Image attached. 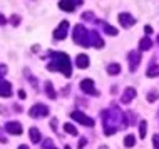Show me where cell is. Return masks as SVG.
I'll return each mask as SVG.
<instances>
[{
	"label": "cell",
	"instance_id": "6da1fadb",
	"mask_svg": "<svg viewBox=\"0 0 159 149\" xmlns=\"http://www.w3.org/2000/svg\"><path fill=\"white\" fill-rule=\"evenodd\" d=\"M102 121H104V134L112 136L116 131H119V127H126V116H122V112L117 107H111L109 111L102 112Z\"/></svg>",
	"mask_w": 159,
	"mask_h": 149
},
{
	"label": "cell",
	"instance_id": "7a4b0ae2",
	"mask_svg": "<svg viewBox=\"0 0 159 149\" xmlns=\"http://www.w3.org/2000/svg\"><path fill=\"white\" fill-rule=\"evenodd\" d=\"M50 57H52V62L47 64V69L49 70H59V72H62L66 77H70L72 75V65H70L69 55L64 54V52H50Z\"/></svg>",
	"mask_w": 159,
	"mask_h": 149
},
{
	"label": "cell",
	"instance_id": "3957f363",
	"mask_svg": "<svg viewBox=\"0 0 159 149\" xmlns=\"http://www.w3.org/2000/svg\"><path fill=\"white\" fill-rule=\"evenodd\" d=\"M74 42L82 47H91V32L84 27V25H75L74 27Z\"/></svg>",
	"mask_w": 159,
	"mask_h": 149
},
{
	"label": "cell",
	"instance_id": "277c9868",
	"mask_svg": "<svg viewBox=\"0 0 159 149\" xmlns=\"http://www.w3.org/2000/svg\"><path fill=\"white\" fill-rule=\"evenodd\" d=\"M29 116L34 117V119L45 117V116H49V107H47L45 104H35L30 107V111H29Z\"/></svg>",
	"mask_w": 159,
	"mask_h": 149
},
{
	"label": "cell",
	"instance_id": "5b68a950",
	"mask_svg": "<svg viewBox=\"0 0 159 149\" xmlns=\"http://www.w3.org/2000/svg\"><path fill=\"white\" fill-rule=\"evenodd\" d=\"M70 117L74 119V121H77L79 124H84L87 127H92L94 126V119H91L89 116H85L84 112H80V111H74V112L70 114Z\"/></svg>",
	"mask_w": 159,
	"mask_h": 149
},
{
	"label": "cell",
	"instance_id": "8992f818",
	"mask_svg": "<svg viewBox=\"0 0 159 149\" xmlns=\"http://www.w3.org/2000/svg\"><path fill=\"white\" fill-rule=\"evenodd\" d=\"M67 30H69V22L67 20H62L61 25L54 30V39L55 40H64L67 37Z\"/></svg>",
	"mask_w": 159,
	"mask_h": 149
},
{
	"label": "cell",
	"instance_id": "52a82bcc",
	"mask_svg": "<svg viewBox=\"0 0 159 149\" xmlns=\"http://www.w3.org/2000/svg\"><path fill=\"white\" fill-rule=\"evenodd\" d=\"M82 0H61L59 2V8L64 12H74L77 5H80Z\"/></svg>",
	"mask_w": 159,
	"mask_h": 149
},
{
	"label": "cell",
	"instance_id": "ba28073f",
	"mask_svg": "<svg viewBox=\"0 0 159 149\" xmlns=\"http://www.w3.org/2000/svg\"><path fill=\"white\" fill-rule=\"evenodd\" d=\"M5 131H7L8 134L19 136V134H22V124H20V122H17V121H8L7 124H5Z\"/></svg>",
	"mask_w": 159,
	"mask_h": 149
},
{
	"label": "cell",
	"instance_id": "9c48e42d",
	"mask_svg": "<svg viewBox=\"0 0 159 149\" xmlns=\"http://www.w3.org/2000/svg\"><path fill=\"white\" fill-rule=\"evenodd\" d=\"M117 19H119V24H121L124 29H129V27H132V25L136 24L134 17H132L131 14H126V12H124V14H119Z\"/></svg>",
	"mask_w": 159,
	"mask_h": 149
},
{
	"label": "cell",
	"instance_id": "30bf717a",
	"mask_svg": "<svg viewBox=\"0 0 159 149\" xmlns=\"http://www.w3.org/2000/svg\"><path fill=\"white\" fill-rule=\"evenodd\" d=\"M80 89H82V92H85V94H94V96H97V91L94 89L92 79H84L82 82H80Z\"/></svg>",
	"mask_w": 159,
	"mask_h": 149
},
{
	"label": "cell",
	"instance_id": "8fae6325",
	"mask_svg": "<svg viewBox=\"0 0 159 149\" xmlns=\"http://www.w3.org/2000/svg\"><path fill=\"white\" fill-rule=\"evenodd\" d=\"M139 62H141V54L137 52V50H132V52L129 54V69L136 70L137 65H139Z\"/></svg>",
	"mask_w": 159,
	"mask_h": 149
},
{
	"label": "cell",
	"instance_id": "7c38bea8",
	"mask_svg": "<svg viewBox=\"0 0 159 149\" xmlns=\"http://www.w3.org/2000/svg\"><path fill=\"white\" fill-rule=\"evenodd\" d=\"M12 96V84L7 80H0V97H10Z\"/></svg>",
	"mask_w": 159,
	"mask_h": 149
},
{
	"label": "cell",
	"instance_id": "4fadbf2b",
	"mask_svg": "<svg viewBox=\"0 0 159 149\" xmlns=\"http://www.w3.org/2000/svg\"><path fill=\"white\" fill-rule=\"evenodd\" d=\"M136 89L134 87H127L126 91H124V94H122V97H121V101L124 102V104H129V102H131L132 99H134L136 97Z\"/></svg>",
	"mask_w": 159,
	"mask_h": 149
},
{
	"label": "cell",
	"instance_id": "5bb4252c",
	"mask_svg": "<svg viewBox=\"0 0 159 149\" xmlns=\"http://www.w3.org/2000/svg\"><path fill=\"white\" fill-rule=\"evenodd\" d=\"M75 65L79 67V69H87L89 67V57L85 54H79L75 57Z\"/></svg>",
	"mask_w": 159,
	"mask_h": 149
},
{
	"label": "cell",
	"instance_id": "9a60e30c",
	"mask_svg": "<svg viewBox=\"0 0 159 149\" xmlns=\"http://www.w3.org/2000/svg\"><path fill=\"white\" fill-rule=\"evenodd\" d=\"M91 45L92 47H97V49H101L104 45V40L101 39V35L97 32H91Z\"/></svg>",
	"mask_w": 159,
	"mask_h": 149
},
{
	"label": "cell",
	"instance_id": "2e32d148",
	"mask_svg": "<svg viewBox=\"0 0 159 149\" xmlns=\"http://www.w3.org/2000/svg\"><path fill=\"white\" fill-rule=\"evenodd\" d=\"M29 136H30V141L35 142V144H39V142H40V139H42L40 131H39L37 127H30V129H29Z\"/></svg>",
	"mask_w": 159,
	"mask_h": 149
},
{
	"label": "cell",
	"instance_id": "e0dca14e",
	"mask_svg": "<svg viewBox=\"0 0 159 149\" xmlns=\"http://www.w3.org/2000/svg\"><path fill=\"white\" fill-rule=\"evenodd\" d=\"M151 45H152L151 39H149V37H144V39H141V42H139V50H141V52L149 50V49H151Z\"/></svg>",
	"mask_w": 159,
	"mask_h": 149
},
{
	"label": "cell",
	"instance_id": "ac0fdd59",
	"mask_svg": "<svg viewBox=\"0 0 159 149\" xmlns=\"http://www.w3.org/2000/svg\"><path fill=\"white\" fill-rule=\"evenodd\" d=\"M119 72H121V65H119V64L112 62V64L107 65V74H109V75H117Z\"/></svg>",
	"mask_w": 159,
	"mask_h": 149
},
{
	"label": "cell",
	"instance_id": "d6986e66",
	"mask_svg": "<svg viewBox=\"0 0 159 149\" xmlns=\"http://www.w3.org/2000/svg\"><path fill=\"white\" fill-rule=\"evenodd\" d=\"M45 92H47V97H49V99H55V91H54V86H52L50 80L45 82Z\"/></svg>",
	"mask_w": 159,
	"mask_h": 149
},
{
	"label": "cell",
	"instance_id": "ffe728a7",
	"mask_svg": "<svg viewBox=\"0 0 159 149\" xmlns=\"http://www.w3.org/2000/svg\"><path fill=\"white\" fill-rule=\"evenodd\" d=\"M156 75H159V65L157 64H152L148 69V77H156Z\"/></svg>",
	"mask_w": 159,
	"mask_h": 149
},
{
	"label": "cell",
	"instance_id": "44dd1931",
	"mask_svg": "<svg viewBox=\"0 0 159 149\" xmlns=\"http://www.w3.org/2000/svg\"><path fill=\"white\" fill-rule=\"evenodd\" d=\"M102 29H104V32L107 34V35H117V29L112 27V25H109V24H104Z\"/></svg>",
	"mask_w": 159,
	"mask_h": 149
},
{
	"label": "cell",
	"instance_id": "7402d4cb",
	"mask_svg": "<svg viewBox=\"0 0 159 149\" xmlns=\"http://www.w3.org/2000/svg\"><path fill=\"white\" fill-rule=\"evenodd\" d=\"M134 144H136V138L132 134H127L126 138H124V146L126 147H132Z\"/></svg>",
	"mask_w": 159,
	"mask_h": 149
},
{
	"label": "cell",
	"instance_id": "603a6c76",
	"mask_svg": "<svg viewBox=\"0 0 159 149\" xmlns=\"http://www.w3.org/2000/svg\"><path fill=\"white\" fill-rule=\"evenodd\" d=\"M146 133H148V122H146V121H141V122H139V136H141V139L146 138Z\"/></svg>",
	"mask_w": 159,
	"mask_h": 149
},
{
	"label": "cell",
	"instance_id": "cb8c5ba5",
	"mask_svg": "<svg viewBox=\"0 0 159 149\" xmlns=\"http://www.w3.org/2000/svg\"><path fill=\"white\" fill-rule=\"evenodd\" d=\"M64 131H66L67 134H70V136H77V129L72 124H69V122H67V124H64Z\"/></svg>",
	"mask_w": 159,
	"mask_h": 149
},
{
	"label": "cell",
	"instance_id": "d4e9b609",
	"mask_svg": "<svg viewBox=\"0 0 159 149\" xmlns=\"http://www.w3.org/2000/svg\"><path fill=\"white\" fill-rule=\"evenodd\" d=\"M20 20H22V19H20V15H15V14H14L10 19H8V22L14 25V27H19V25H20Z\"/></svg>",
	"mask_w": 159,
	"mask_h": 149
},
{
	"label": "cell",
	"instance_id": "484cf974",
	"mask_svg": "<svg viewBox=\"0 0 159 149\" xmlns=\"http://www.w3.org/2000/svg\"><path fill=\"white\" fill-rule=\"evenodd\" d=\"M157 97H159V91H151V92L148 94V101H149V102H154Z\"/></svg>",
	"mask_w": 159,
	"mask_h": 149
},
{
	"label": "cell",
	"instance_id": "4316f807",
	"mask_svg": "<svg viewBox=\"0 0 159 149\" xmlns=\"http://www.w3.org/2000/svg\"><path fill=\"white\" fill-rule=\"evenodd\" d=\"M7 65L5 64H0V80H3V75H7Z\"/></svg>",
	"mask_w": 159,
	"mask_h": 149
},
{
	"label": "cell",
	"instance_id": "83f0119b",
	"mask_svg": "<svg viewBox=\"0 0 159 149\" xmlns=\"http://www.w3.org/2000/svg\"><path fill=\"white\" fill-rule=\"evenodd\" d=\"M152 146H154V149H159V134H154V138H152Z\"/></svg>",
	"mask_w": 159,
	"mask_h": 149
},
{
	"label": "cell",
	"instance_id": "f1b7e54d",
	"mask_svg": "<svg viewBox=\"0 0 159 149\" xmlns=\"http://www.w3.org/2000/svg\"><path fill=\"white\" fill-rule=\"evenodd\" d=\"M82 19L84 20H92L94 19V14H92V12H85V14H82Z\"/></svg>",
	"mask_w": 159,
	"mask_h": 149
},
{
	"label": "cell",
	"instance_id": "f546056e",
	"mask_svg": "<svg viewBox=\"0 0 159 149\" xmlns=\"http://www.w3.org/2000/svg\"><path fill=\"white\" fill-rule=\"evenodd\" d=\"M85 144H87V139H85V138H82V139H80V142H79V149L85 147Z\"/></svg>",
	"mask_w": 159,
	"mask_h": 149
},
{
	"label": "cell",
	"instance_id": "4dcf8cb0",
	"mask_svg": "<svg viewBox=\"0 0 159 149\" xmlns=\"http://www.w3.org/2000/svg\"><path fill=\"white\" fill-rule=\"evenodd\" d=\"M0 142H7V138L3 136V133H2V127H0Z\"/></svg>",
	"mask_w": 159,
	"mask_h": 149
},
{
	"label": "cell",
	"instance_id": "1f68e13d",
	"mask_svg": "<svg viewBox=\"0 0 159 149\" xmlns=\"http://www.w3.org/2000/svg\"><path fill=\"white\" fill-rule=\"evenodd\" d=\"M144 32H146V34H152V27H151V25H146V27H144Z\"/></svg>",
	"mask_w": 159,
	"mask_h": 149
},
{
	"label": "cell",
	"instance_id": "d6a6232c",
	"mask_svg": "<svg viewBox=\"0 0 159 149\" xmlns=\"http://www.w3.org/2000/svg\"><path fill=\"white\" fill-rule=\"evenodd\" d=\"M5 24H7V19H5L2 14H0V25H5Z\"/></svg>",
	"mask_w": 159,
	"mask_h": 149
},
{
	"label": "cell",
	"instance_id": "836d02e7",
	"mask_svg": "<svg viewBox=\"0 0 159 149\" xmlns=\"http://www.w3.org/2000/svg\"><path fill=\"white\" fill-rule=\"evenodd\" d=\"M19 97H20V99H25V97H27V94H25V91H19Z\"/></svg>",
	"mask_w": 159,
	"mask_h": 149
},
{
	"label": "cell",
	"instance_id": "e575fe53",
	"mask_svg": "<svg viewBox=\"0 0 159 149\" xmlns=\"http://www.w3.org/2000/svg\"><path fill=\"white\" fill-rule=\"evenodd\" d=\"M17 149H29V147L25 146V144H22V146H19V147H17Z\"/></svg>",
	"mask_w": 159,
	"mask_h": 149
},
{
	"label": "cell",
	"instance_id": "d590c367",
	"mask_svg": "<svg viewBox=\"0 0 159 149\" xmlns=\"http://www.w3.org/2000/svg\"><path fill=\"white\" fill-rule=\"evenodd\" d=\"M99 149H109V147H107V146H101V147H99Z\"/></svg>",
	"mask_w": 159,
	"mask_h": 149
},
{
	"label": "cell",
	"instance_id": "8d00e7d4",
	"mask_svg": "<svg viewBox=\"0 0 159 149\" xmlns=\"http://www.w3.org/2000/svg\"><path fill=\"white\" fill-rule=\"evenodd\" d=\"M50 149H57V147H55V146H52V147H50Z\"/></svg>",
	"mask_w": 159,
	"mask_h": 149
},
{
	"label": "cell",
	"instance_id": "74e56055",
	"mask_svg": "<svg viewBox=\"0 0 159 149\" xmlns=\"http://www.w3.org/2000/svg\"><path fill=\"white\" fill-rule=\"evenodd\" d=\"M157 42H159V35H157Z\"/></svg>",
	"mask_w": 159,
	"mask_h": 149
}]
</instances>
